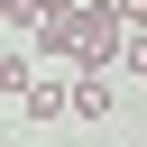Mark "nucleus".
Returning a JSON list of instances; mask_svg holds the SVG:
<instances>
[{
    "label": "nucleus",
    "mask_w": 147,
    "mask_h": 147,
    "mask_svg": "<svg viewBox=\"0 0 147 147\" xmlns=\"http://www.w3.org/2000/svg\"><path fill=\"white\" fill-rule=\"evenodd\" d=\"M28 119H74V74H37L28 83Z\"/></svg>",
    "instance_id": "f257e3e1"
},
{
    "label": "nucleus",
    "mask_w": 147,
    "mask_h": 147,
    "mask_svg": "<svg viewBox=\"0 0 147 147\" xmlns=\"http://www.w3.org/2000/svg\"><path fill=\"white\" fill-rule=\"evenodd\" d=\"M28 83H37V64L9 46V55H0V101H28Z\"/></svg>",
    "instance_id": "f03ea898"
},
{
    "label": "nucleus",
    "mask_w": 147,
    "mask_h": 147,
    "mask_svg": "<svg viewBox=\"0 0 147 147\" xmlns=\"http://www.w3.org/2000/svg\"><path fill=\"white\" fill-rule=\"evenodd\" d=\"M0 18H9L18 37H37V18H46V0H0Z\"/></svg>",
    "instance_id": "7ed1b4c3"
},
{
    "label": "nucleus",
    "mask_w": 147,
    "mask_h": 147,
    "mask_svg": "<svg viewBox=\"0 0 147 147\" xmlns=\"http://www.w3.org/2000/svg\"><path fill=\"white\" fill-rule=\"evenodd\" d=\"M119 74H147V28H129V46H119Z\"/></svg>",
    "instance_id": "20e7f679"
}]
</instances>
